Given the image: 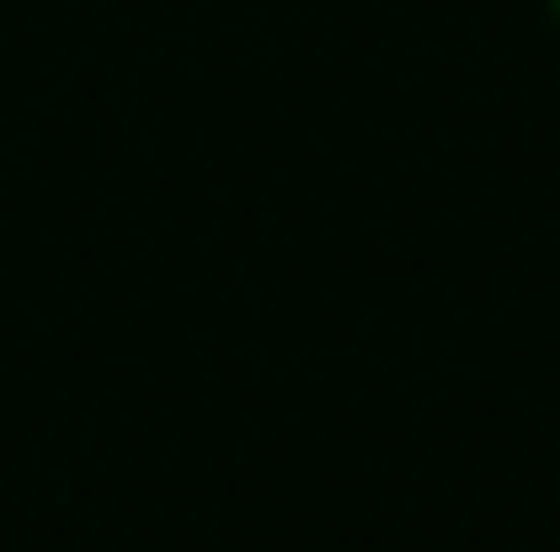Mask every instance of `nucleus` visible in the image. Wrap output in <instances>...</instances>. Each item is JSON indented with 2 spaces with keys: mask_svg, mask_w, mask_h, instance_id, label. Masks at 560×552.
Listing matches in <instances>:
<instances>
[{
  "mask_svg": "<svg viewBox=\"0 0 560 552\" xmlns=\"http://www.w3.org/2000/svg\"><path fill=\"white\" fill-rule=\"evenodd\" d=\"M545 9H552V25H560V0H545Z\"/></svg>",
  "mask_w": 560,
  "mask_h": 552,
  "instance_id": "nucleus-1",
  "label": "nucleus"
}]
</instances>
